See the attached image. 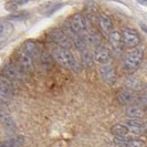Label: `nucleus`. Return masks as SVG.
Listing matches in <instances>:
<instances>
[{"instance_id":"5","label":"nucleus","mask_w":147,"mask_h":147,"mask_svg":"<svg viewBox=\"0 0 147 147\" xmlns=\"http://www.w3.org/2000/svg\"><path fill=\"white\" fill-rule=\"evenodd\" d=\"M70 28L76 34H85L88 31V23L83 15L76 13L70 18Z\"/></svg>"},{"instance_id":"3","label":"nucleus","mask_w":147,"mask_h":147,"mask_svg":"<svg viewBox=\"0 0 147 147\" xmlns=\"http://www.w3.org/2000/svg\"><path fill=\"white\" fill-rule=\"evenodd\" d=\"M26 73L27 71H24L19 63H8L2 69V75L12 81H22L26 78Z\"/></svg>"},{"instance_id":"28","label":"nucleus","mask_w":147,"mask_h":147,"mask_svg":"<svg viewBox=\"0 0 147 147\" xmlns=\"http://www.w3.org/2000/svg\"><path fill=\"white\" fill-rule=\"evenodd\" d=\"M140 1H143V2H147V0H140Z\"/></svg>"},{"instance_id":"14","label":"nucleus","mask_w":147,"mask_h":147,"mask_svg":"<svg viewBox=\"0 0 147 147\" xmlns=\"http://www.w3.org/2000/svg\"><path fill=\"white\" fill-rule=\"evenodd\" d=\"M115 144L119 147H146V143L142 140L137 138H132V140H127L126 137H115Z\"/></svg>"},{"instance_id":"7","label":"nucleus","mask_w":147,"mask_h":147,"mask_svg":"<svg viewBox=\"0 0 147 147\" xmlns=\"http://www.w3.org/2000/svg\"><path fill=\"white\" fill-rule=\"evenodd\" d=\"M123 41L127 48H136L140 43V37L138 32L132 28L123 30Z\"/></svg>"},{"instance_id":"21","label":"nucleus","mask_w":147,"mask_h":147,"mask_svg":"<svg viewBox=\"0 0 147 147\" xmlns=\"http://www.w3.org/2000/svg\"><path fill=\"white\" fill-rule=\"evenodd\" d=\"M111 132L114 136H118V137H126L127 134L129 132V128L127 127L126 124H115L112 126Z\"/></svg>"},{"instance_id":"9","label":"nucleus","mask_w":147,"mask_h":147,"mask_svg":"<svg viewBox=\"0 0 147 147\" xmlns=\"http://www.w3.org/2000/svg\"><path fill=\"white\" fill-rule=\"evenodd\" d=\"M18 63L22 66V69L27 72H30L34 69V58L31 57L30 54H28L26 51H23L22 49H20V51L18 52Z\"/></svg>"},{"instance_id":"6","label":"nucleus","mask_w":147,"mask_h":147,"mask_svg":"<svg viewBox=\"0 0 147 147\" xmlns=\"http://www.w3.org/2000/svg\"><path fill=\"white\" fill-rule=\"evenodd\" d=\"M98 72H100V76L103 80L104 83H106L109 85H113L116 82V80H117L116 72H115L114 67H113V65L111 63L102 65L100 67Z\"/></svg>"},{"instance_id":"8","label":"nucleus","mask_w":147,"mask_h":147,"mask_svg":"<svg viewBox=\"0 0 147 147\" xmlns=\"http://www.w3.org/2000/svg\"><path fill=\"white\" fill-rule=\"evenodd\" d=\"M109 42H110L111 49L115 53H121L123 50V45H124V41H123V34L117 31V30H113L109 36Z\"/></svg>"},{"instance_id":"13","label":"nucleus","mask_w":147,"mask_h":147,"mask_svg":"<svg viewBox=\"0 0 147 147\" xmlns=\"http://www.w3.org/2000/svg\"><path fill=\"white\" fill-rule=\"evenodd\" d=\"M97 21H98V26H100L101 31L104 34L110 36V33L114 30V23H113L112 18L106 13H101L98 16Z\"/></svg>"},{"instance_id":"15","label":"nucleus","mask_w":147,"mask_h":147,"mask_svg":"<svg viewBox=\"0 0 147 147\" xmlns=\"http://www.w3.org/2000/svg\"><path fill=\"white\" fill-rule=\"evenodd\" d=\"M21 49L23 51H26L28 54H30L31 57H33L34 59H39L40 58V54H41V51H40V48L36 42L33 41H26L24 43L22 44Z\"/></svg>"},{"instance_id":"11","label":"nucleus","mask_w":147,"mask_h":147,"mask_svg":"<svg viewBox=\"0 0 147 147\" xmlns=\"http://www.w3.org/2000/svg\"><path fill=\"white\" fill-rule=\"evenodd\" d=\"M94 60L96 63L104 65V64H109L112 60V53L109 49L103 48V47H98L96 48L94 52Z\"/></svg>"},{"instance_id":"27","label":"nucleus","mask_w":147,"mask_h":147,"mask_svg":"<svg viewBox=\"0 0 147 147\" xmlns=\"http://www.w3.org/2000/svg\"><path fill=\"white\" fill-rule=\"evenodd\" d=\"M144 134H147V121H144Z\"/></svg>"},{"instance_id":"4","label":"nucleus","mask_w":147,"mask_h":147,"mask_svg":"<svg viewBox=\"0 0 147 147\" xmlns=\"http://www.w3.org/2000/svg\"><path fill=\"white\" fill-rule=\"evenodd\" d=\"M13 94H15L13 81L2 75L0 79V101L2 103H8L9 101H11Z\"/></svg>"},{"instance_id":"18","label":"nucleus","mask_w":147,"mask_h":147,"mask_svg":"<svg viewBox=\"0 0 147 147\" xmlns=\"http://www.w3.org/2000/svg\"><path fill=\"white\" fill-rule=\"evenodd\" d=\"M125 124L129 128L131 132L135 133V134H144V123L140 119L131 118V119L126 121Z\"/></svg>"},{"instance_id":"24","label":"nucleus","mask_w":147,"mask_h":147,"mask_svg":"<svg viewBox=\"0 0 147 147\" xmlns=\"http://www.w3.org/2000/svg\"><path fill=\"white\" fill-rule=\"evenodd\" d=\"M40 62L43 66L44 69H49L52 66V63H53V55L52 54H49L48 52H41L40 54Z\"/></svg>"},{"instance_id":"20","label":"nucleus","mask_w":147,"mask_h":147,"mask_svg":"<svg viewBox=\"0 0 147 147\" xmlns=\"http://www.w3.org/2000/svg\"><path fill=\"white\" fill-rule=\"evenodd\" d=\"M23 144H24L23 136H16L2 142L0 147H21Z\"/></svg>"},{"instance_id":"23","label":"nucleus","mask_w":147,"mask_h":147,"mask_svg":"<svg viewBox=\"0 0 147 147\" xmlns=\"http://www.w3.org/2000/svg\"><path fill=\"white\" fill-rule=\"evenodd\" d=\"M81 62H82V65L84 66V67H86V69L88 67H92L93 64H94V62H95L94 54L92 52L88 51V50L83 51L81 54Z\"/></svg>"},{"instance_id":"16","label":"nucleus","mask_w":147,"mask_h":147,"mask_svg":"<svg viewBox=\"0 0 147 147\" xmlns=\"http://www.w3.org/2000/svg\"><path fill=\"white\" fill-rule=\"evenodd\" d=\"M125 88L126 90H129L133 92H140L145 88V84L142 82V80L135 76H132L125 81Z\"/></svg>"},{"instance_id":"10","label":"nucleus","mask_w":147,"mask_h":147,"mask_svg":"<svg viewBox=\"0 0 147 147\" xmlns=\"http://www.w3.org/2000/svg\"><path fill=\"white\" fill-rule=\"evenodd\" d=\"M137 96L133 91L129 90H125V91H122L119 92L116 96V100L119 104L122 105H134V104H137Z\"/></svg>"},{"instance_id":"26","label":"nucleus","mask_w":147,"mask_h":147,"mask_svg":"<svg viewBox=\"0 0 147 147\" xmlns=\"http://www.w3.org/2000/svg\"><path fill=\"white\" fill-rule=\"evenodd\" d=\"M13 1H15V3L19 5V6H21V5H24V3H27L29 0H13Z\"/></svg>"},{"instance_id":"17","label":"nucleus","mask_w":147,"mask_h":147,"mask_svg":"<svg viewBox=\"0 0 147 147\" xmlns=\"http://www.w3.org/2000/svg\"><path fill=\"white\" fill-rule=\"evenodd\" d=\"M145 109L140 106L138 104H134V105H129L126 110V115L129 118H136V119H140L144 117L145 115Z\"/></svg>"},{"instance_id":"12","label":"nucleus","mask_w":147,"mask_h":147,"mask_svg":"<svg viewBox=\"0 0 147 147\" xmlns=\"http://www.w3.org/2000/svg\"><path fill=\"white\" fill-rule=\"evenodd\" d=\"M50 39H51V41H53L54 43L60 45V47L69 48L70 44H71V41H70L69 37L66 36V33L64 31H62V30L60 29L54 30L51 34H50Z\"/></svg>"},{"instance_id":"22","label":"nucleus","mask_w":147,"mask_h":147,"mask_svg":"<svg viewBox=\"0 0 147 147\" xmlns=\"http://www.w3.org/2000/svg\"><path fill=\"white\" fill-rule=\"evenodd\" d=\"M13 31V27L10 22L2 21L0 24V39L1 41H5Z\"/></svg>"},{"instance_id":"25","label":"nucleus","mask_w":147,"mask_h":147,"mask_svg":"<svg viewBox=\"0 0 147 147\" xmlns=\"http://www.w3.org/2000/svg\"><path fill=\"white\" fill-rule=\"evenodd\" d=\"M137 104L144 109H147V94H140L137 96Z\"/></svg>"},{"instance_id":"1","label":"nucleus","mask_w":147,"mask_h":147,"mask_svg":"<svg viewBox=\"0 0 147 147\" xmlns=\"http://www.w3.org/2000/svg\"><path fill=\"white\" fill-rule=\"evenodd\" d=\"M52 55L54 60L62 66H64L69 70H72L75 73H79L81 71V66L76 61V59L74 58L73 53L69 50V48L58 45L52 49Z\"/></svg>"},{"instance_id":"2","label":"nucleus","mask_w":147,"mask_h":147,"mask_svg":"<svg viewBox=\"0 0 147 147\" xmlns=\"http://www.w3.org/2000/svg\"><path fill=\"white\" fill-rule=\"evenodd\" d=\"M144 58V49L140 47L133 48V50L127 52L122 62V69L126 73H133L135 72L138 66L140 65Z\"/></svg>"},{"instance_id":"19","label":"nucleus","mask_w":147,"mask_h":147,"mask_svg":"<svg viewBox=\"0 0 147 147\" xmlns=\"http://www.w3.org/2000/svg\"><path fill=\"white\" fill-rule=\"evenodd\" d=\"M1 122L7 132L15 133L17 131V125H16L15 121L11 118V116L6 115V114H1Z\"/></svg>"}]
</instances>
